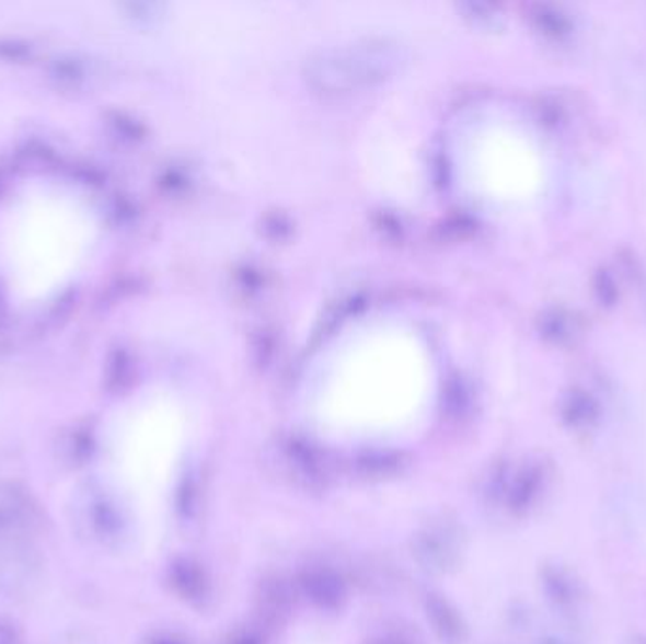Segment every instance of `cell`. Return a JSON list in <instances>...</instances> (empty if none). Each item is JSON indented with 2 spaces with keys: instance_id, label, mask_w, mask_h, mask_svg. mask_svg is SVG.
Here are the masks:
<instances>
[{
  "instance_id": "6da1fadb",
  "label": "cell",
  "mask_w": 646,
  "mask_h": 644,
  "mask_svg": "<svg viewBox=\"0 0 646 644\" xmlns=\"http://www.w3.org/2000/svg\"><path fill=\"white\" fill-rule=\"evenodd\" d=\"M327 356L323 398L338 416H401L418 405L434 380L426 341L401 323L359 327Z\"/></svg>"
},
{
  "instance_id": "7a4b0ae2",
  "label": "cell",
  "mask_w": 646,
  "mask_h": 644,
  "mask_svg": "<svg viewBox=\"0 0 646 644\" xmlns=\"http://www.w3.org/2000/svg\"><path fill=\"white\" fill-rule=\"evenodd\" d=\"M99 221L67 187L36 184L14 200L4 221L8 281L20 302H41L65 288L90 260Z\"/></svg>"
},
{
  "instance_id": "3957f363",
  "label": "cell",
  "mask_w": 646,
  "mask_h": 644,
  "mask_svg": "<svg viewBox=\"0 0 646 644\" xmlns=\"http://www.w3.org/2000/svg\"><path fill=\"white\" fill-rule=\"evenodd\" d=\"M367 171L372 184L380 187L388 199L414 200L422 193V165L413 146L393 127H379L365 148Z\"/></svg>"
},
{
  "instance_id": "277c9868",
  "label": "cell",
  "mask_w": 646,
  "mask_h": 644,
  "mask_svg": "<svg viewBox=\"0 0 646 644\" xmlns=\"http://www.w3.org/2000/svg\"><path fill=\"white\" fill-rule=\"evenodd\" d=\"M562 416L573 429H586L599 418L598 401L588 391L570 390L565 395Z\"/></svg>"
},
{
  "instance_id": "5b68a950",
  "label": "cell",
  "mask_w": 646,
  "mask_h": 644,
  "mask_svg": "<svg viewBox=\"0 0 646 644\" xmlns=\"http://www.w3.org/2000/svg\"><path fill=\"white\" fill-rule=\"evenodd\" d=\"M539 21H541V27L544 28V33H549L554 38L569 36L570 31H573V23H570L567 14H564L557 8L544 7L541 10V14H539Z\"/></svg>"
},
{
  "instance_id": "8992f818",
  "label": "cell",
  "mask_w": 646,
  "mask_h": 644,
  "mask_svg": "<svg viewBox=\"0 0 646 644\" xmlns=\"http://www.w3.org/2000/svg\"><path fill=\"white\" fill-rule=\"evenodd\" d=\"M539 486H541V471H539V469H530V471H526V473L520 476V480H518L515 495H512V501H515L516 507H528L531 499L535 497Z\"/></svg>"
},
{
  "instance_id": "52a82bcc",
  "label": "cell",
  "mask_w": 646,
  "mask_h": 644,
  "mask_svg": "<svg viewBox=\"0 0 646 644\" xmlns=\"http://www.w3.org/2000/svg\"><path fill=\"white\" fill-rule=\"evenodd\" d=\"M544 333L552 336L556 343H567L575 335V323L570 320V315L567 312H554L549 315L546 325H544Z\"/></svg>"
},
{
  "instance_id": "ba28073f",
  "label": "cell",
  "mask_w": 646,
  "mask_h": 644,
  "mask_svg": "<svg viewBox=\"0 0 646 644\" xmlns=\"http://www.w3.org/2000/svg\"><path fill=\"white\" fill-rule=\"evenodd\" d=\"M593 291L598 295L601 304H614L619 299L616 281L612 280V276L607 271H599L596 278H593Z\"/></svg>"
},
{
  "instance_id": "9c48e42d",
  "label": "cell",
  "mask_w": 646,
  "mask_h": 644,
  "mask_svg": "<svg viewBox=\"0 0 646 644\" xmlns=\"http://www.w3.org/2000/svg\"><path fill=\"white\" fill-rule=\"evenodd\" d=\"M12 643H14V639H12V635H10V633H8V631L0 630V644H12Z\"/></svg>"
},
{
  "instance_id": "30bf717a",
  "label": "cell",
  "mask_w": 646,
  "mask_h": 644,
  "mask_svg": "<svg viewBox=\"0 0 646 644\" xmlns=\"http://www.w3.org/2000/svg\"><path fill=\"white\" fill-rule=\"evenodd\" d=\"M627 644H646V637L630 639V643H627Z\"/></svg>"
}]
</instances>
